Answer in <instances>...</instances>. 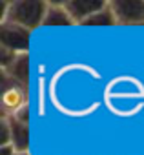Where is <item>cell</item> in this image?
Segmentation results:
<instances>
[{
    "instance_id": "obj_1",
    "label": "cell",
    "mask_w": 144,
    "mask_h": 155,
    "mask_svg": "<svg viewBox=\"0 0 144 155\" xmlns=\"http://www.w3.org/2000/svg\"><path fill=\"white\" fill-rule=\"evenodd\" d=\"M46 9H47V2H42V0H17V2L9 4L8 22L35 31L44 24Z\"/></svg>"
},
{
    "instance_id": "obj_2",
    "label": "cell",
    "mask_w": 144,
    "mask_h": 155,
    "mask_svg": "<svg viewBox=\"0 0 144 155\" xmlns=\"http://www.w3.org/2000/svg\"><path fill=\"white\" fill-rule=\"evenodd\" d=\"M31 37H33V31L18 24H13V22L0 24V48H6L17 55L29 53Z\"/></svg>"
},
{
    "instance_id": "obj_3",
    "label": "cell",
    "mask_w": 144,
    "mask_h": 155,
    "mask_svg": "<svg viewBox=\"0 0 144 155\" xmlns=\"http://www.w3.org/2000/svg\"><path fill=\"white\" fill-rule=\"evenodd\" d=\"M28 104V90L15 84L6 73H2V115L13 117Z\"/></svg>"
},
{
    "instance_id": "obj_4",
    "label": "cell",
    "mask_w": 144,
    "mask_h": 155,
    "mask_svg": "<svg viewBox=\"0 0 144 155\" xmlns=\"http://www.w3.org/2000/svg\"><path fill=\"white\" fill-rule=\"evenodd\" d=\"M119 26H144V0H110Z\"/></svg>"
},
{
    "instance_id": "obj_5",
    "label": "cell",
    "mask_w": 144,
    "mask_h": 155,
    "mask_svg": "<svg viewBox=\"0 0 144 155\" xmlns=\"http://www.w3.org/2000/svg\"><path fill=\"white\" fill-rule=\"evenodd\" d=\"M66 8L69 15L73 17L77 26H82L84 20H88L91 15H95L99 9H102L108 0H66Z\"/></svg>"
},
{
    "instance_id": "obj_6",
    "label": "cell",
    "mask_w": 144,
    "mask_h": 155,
    "mask_svg": "<svg viewBox=\"0 0 144 155\" xmlns=\"http://www.w3.org/2000/svg\"><path fill=\"white\" fill-rule=\"evenodd\" d=\"M29 60H31V55H29V53H22V55H18V57L15 58V62H13L6 71H2V73H6L15 84H18V86H22V88L28 90V88H29V73H31V64H29Z\"/></svg>"
},
{
    "instance_id": "obj_7",
    "label": "cell",
    "mask_w": 144,
    "mask_h": 155,
    "mask_svg": "<svg viewBox=\"0 0 144 155\" xmlns=\"http://www.w3.org/2000/svg\"><path fill=\"white\" fill-rule=\"evenodd\" d=\"M42 26H77L64 2H47Z\"/></svg>"
},
{
    "instance_id": "obj_8",
    "label": "cell",
    "mask_w": 144,
    "mask_h": 155,
    "mask_svg": "<svg viewBox=\"0 0 144 155\" xmlns=\"http://www.w3.org/2000/svg\"><path fill=\"white\" fill-rule=\"evenodd\" d=\"M11 119V130H13V148L17 151H29L31 148V124L20 122L13 117Z\"/></svg>"
},
{
    "instance_id": "obj_9",
    "label": "cell",
    "mask_w": 144,
    "mask_h": 155,
    "mask_svg": "<svg viewBox=\"0 0 144 155\" xmlns=\"http://www.w3.org/2000/svg\"><path fill=\"white\" fill-rule=\"evenodd\" d=\"M82 26H90V28H102V26H119V20L115 17V11L113 8L110 6V0H108V4L99 9L95 15H91L88 20L82 22Z\"/></svg>"
},
{
    "instance_id": "obj_10",
    "label": "cell",
    "mask_w": 144,
    "mask_h": 155,
    "mask_svg": "<svg viewBox=\"0 0 144 155\" xmlns=\"http://www.w3.org/2000/svg\"><path fill=\"white\" fill-rule=\"evenodd\" d=\"M0 146H13V130L11 119L8 115L0 117Z\"/></svg>"
},
{
    "instance_id": "obj_11",
    "label": "cell",
    "mask_w": 144,
    "mask_h": 155,
    "mask_svg": "<svg viewBox=\"0 0 144 155\" xmlns=\"http://www.w3.org/2000/svg\"><path fill=\"white\" fill-rule=\"evenodd\" d=\"M17 57H18L17 53L9 51V49H6V48H0V69L6 71V69L15 62V58H17Z\"/></svg>"
},
{
    "instance_id": "obj_12",
    "label": "cell",
    "mask_w": 144,
    "mask_h": 155,
    "mask_svg": "<svg viewBox=\"0 0 144 155\" xmlns=\"http://www.w3.org/2000/svg\"><path fill=\"white\" fill-rule=\"evenodd\" d=\"M17 150L13 146H0V155H15Z\"/></svg>"
},
{
    "instance_id": "obj_13",
    "label": "cell",
    "mask_w": 144,
    "mask_h": 155,
    "mask_svg": "<svg viewBox=\"0 0 144 155\" xmlns=\"http://www.w3.org/2000/svg\"><path fill=\"white\" fill-rule=\"evenodd\" d=\"M15 155H31V151H17Z\"/></svg>"
}]
</instances>
